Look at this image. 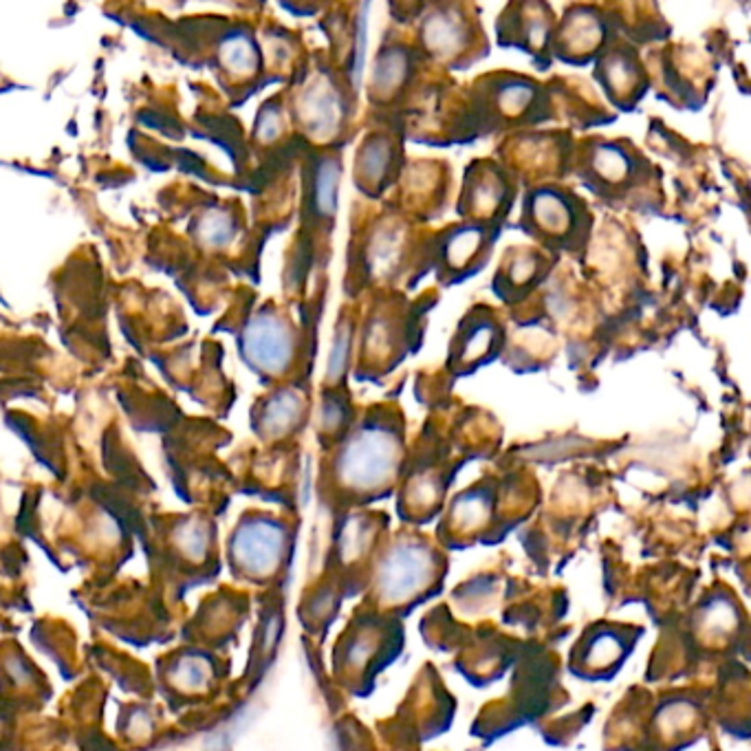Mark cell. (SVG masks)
<instances>
[{
    "label": "cell",
    "instance_id": "cell-1",
    "mask_svg": "<svg viewBox=\"0 0 751 751\" xmlns=\"http://www.w3.org/2000/svg\"><path fill=\"white\" fill-rule=\"evenodd\" d=\"M401 461V412L390 405H373L342 437L336 454V478L355 493L381 491L397 476Z\"/></svg>",
    "mask_w": 751,
    "mask_h": 751
},
{
    "label": "cell",
    "instance_id": "cell-2",
    "mask_svg": "<svg viewBox=\"0 0 751 751\" xmlns=\"http://www.w3.org/2000/svg\"><path fill=\"white\" fill-rule=\"evenodd\" d=\"M461 117L459 128L476 135L538 126L553 120V98L529 75L498 71L474 82Z\"/></svg>",
    "mask_w": 751,
    "mask_h": 751
},
{
    "label": "cell",
    "instance_id": "cell-3",
    "mask_svg": "<svg viewBox=\"0 0 751 751\" xmlns=\"http://www.w3.org/2000/svg\"><path fill=\"white\" fill-rule=\"evenodd\" d=\"M587 201L560 184L531 186L523 197L521 227L547 254H581L593 234Z\"/></svg>",
    "mask_w": 751,
    "mask_h": 751
},
{
    "label": "cell",
    "instance_id": "cell-4",
    "mask_svg": "<svg viewBox=\"0 0 751 751\" xmlns=\"http://www.w3.org/2000/svg\"><path fill=\"white\" fill-rule=\"evenodd\" d=\"M571 171L609 201H626L654 182L652 163L626 139H584L573 148Z\"/></svg>",
    "mask_w": 751,
    "mask_h": 751
},
{
    "label": "cell",
    "instance_id": "cell-5",
    "mask_svg": "<svg viewBox=\"0 0 751 751\" xmlns=\"http://www.w3.org/2000/svg\"><path fill=\"white\" fill-rule=\"evenodd\" d=\"M414 34L420 58L450 71L472 66L489 51L478 16L459 3L430 5L416 21Z\"/></svg>",
    "mask_w": 751,
    "mask_h": 751
},
{
    "label": "cell",
    "instance_id": "cell-6",
    "mask_svg": "<svg viewBox=\"0 0 751 751\" xmlns=\"http://www.w3.org/2000/svg\"><path fill=\"white\" fill-rule=\"evenodd\" d=\"M416 236L401 216H381L371 229L362 234V247L355 252L353 274L360 285H395L410 265L420 261L428 267L426 252L416 254ZM428 245V242H426Z\"/></svg>",
    "mask_w": 751,
    "mask_h": 751
},
{
    "label": "cell",
    "instance_id": "cell-7",
    "mask_svg": "<svg viewBox=\"0 0 751 751\" xmlns=\"http://www.w3.org/2000/svg\"><path fill=\"white\" fill-rule=\"evenodd\" d=\"M498 234V227L465 221L450 225L428 240V267L435 270L441 285H461L487 265Z\"/></svg>",
    "mask_w": 751,
    "mask_h": 751
},
{
    "label": "cell",
    "instance_id": "cell-8",
    "mask_svg": "<svg viewBox=\"0 0 751 751\" xmlns=\"http://www.w3.org/2000/svg\"><path fill=\"white\" fill-rule=\"evenodd\" d=\"M518 184L503 163L496 159H476L465 168L456 212L465 223L500 229L510 216Z\"/></svg>",
    "mask_w": 751,
    "mask_h": 751
},
{
    "label": "cell",
    "instance_id": "cell-9",
    "mask_svg": "<svg viewBox=\"0 0 751 751\" xmlns=\"http://www.w3.org/2000/svg\"><path fill=\"white\" fill-rule=\"evenodd\" d=\"M408 317L412 315H408L405 304L399 300L379 302V306L371 311L362 330L360 377H364V373H390V368L403 360L412 330Z\"/></svg>",
    "mask_w": 751,
    "mask_h": 751
},
{
    "label": "cell",
    "instance_id": "cell-10",
    "mask_svg": "<svg viewBox=\"0 0 751 751\" xmlns=\"http://www.w3.org/2000/svg\"><path fill=\"white\" fill-rule=\"evenodd\" d=\"M351 102H349V85H345L342 77L333 71H320L306 91L300 98V120L306 126L309 135L317 141H336L340 143L347 124L351 122Z\"/></svg>",
    "mask_w": 751,
    "mask_h": 751
},
{
    "label": "cell",
    "instance_id": "cell-11",
    "mask_svg": "<svg viewBox=\"0 0 751 751\" xmlns=\"http://www.w3.org/2000/svg\"><path fill=\"white\" fill-rule=\"evenodd\" d=\"M505 347V326L489 306H474L450 342L448 368L467 375L491 364Z\"/></svg>",
    "mask_w": 751,
    "mask_h": 751
},
{
    "label": "cell",
    "instance_id": "cell-12",
    "mask_svg": "<svg viewBox=\"0 0 751 751\" xmlns=\"http://www.w3.org/2000/svg\"><path fill=\"white\" fill-rule=\"evenodd\" d=\"M613 38V18L598 8L577 5L571 8L555 25L551 55L568 64H587L596 60Z\"/></svg>",
    "mask_w": 751,
    "mask_h": 751
},
{
    "label": "cell",
    "instance_id": "cell-13",
    "mask_svg": "<svg viewBox=\"0 0 751 751\" xmlns=\"http://www.w3.org/2000/svg\"><path fill=\"white\" fill-rule=\"evenodd\" d=\"M596 79L609 100L624 111H633L648 91V73L639 51L619 36L596 58Z\"/></svg>",
    "mask_w": 751,
    "mask_h": 751
},
{
    "label": "cell",
    "instance_id": "cell-14",
    "mask_svg": "<svg viewBox=\"0 0 751 751\" xmlns=\"http://www.w3.org/2000/svg\"><path fill=\"white\" fill-rule=\"evenodd\" d=\"M514 141V157L521 159L503 163L514 179H518V175H525V184L534 179L536 186H542L553 184V179H562L571 171L575 146L564 133L523 135Z\"/></svg>",
    "mask_w": 751,
    "mask_h": 751
},
{
    "label": "cell",
    "instance_id": "cell-15",
    "mask_svg": "<svg viewBox=\"0 0 751 751\" xmlns=\"http://www.w3.org/2000/svg\"><path fill=\"white\" fill-rule=\"evenodd\" d=\"M401 137L390 128L371 130L355 154L353 179L362 195L377 199L403 175Z\"/></svg>",
    "mask_w": 751,
    "mask_h": 751
},
{
    "label": "cell",
    "instance_id": "cell-16",
    "mask_svg": "<svg viewBox=\"0 0 751 751\" xmlns=\"http://www.w3.org/2000/svg\"><path fill=\"white\" fill-rule=\"evenodd\" d=\"M555 25L558 18L547 3H512L498 16V42L545 62L551 55Z\"/></svg>",
    "mask_w": 751,
    "mask_h": 751
},
{
    "label": "cell",
    "instance_id": "cell-17",
    "mask_svg": "<svg viewBox=\"0 0 751 751\" xmlns=\"http://www.w3.org/2000/svg\"><path fill=\"white\" fill-rule=\"evenodd\" d=\"M245 353L254 368L267 375H285L296 360V330L283 315L265 311L245 333Z\"/></svg>",
    "mask_w": 751,
    "mask_h": 751
},
{
    "label": "cell",
    "instance_id": "cell-18",
    "mask_svg": "<svg viewBox=\"0 0 751 751\" xmlns=\"http://www.w3.org/2000/svg\"><path fill=\"white\" fill-rule=\"evenodd\" d=\"M433 571L435 560L426 547L416 542H401L381 560L377 589L386 600L401 602L422 591L430 581Z\"/></svg>",
    "mask_w": 751,
    "mask_h": 751
},
{
    "label": "cell",
    "instance_id": "cell-19",
    "mask_svg": "<svg viewBox=\"0 0 751 751\" xmlns=\"http://www.w3.org/2000/svg\"><path fill=\"white\" fill-rule=\"evenodd\" d=\"M553 261L555 256L547 254L540 247L514 245L512 249H508L503 263H500L493 276L496 296L508 304L523 302L545 283L553 267Z\"/></svg>",
    "mask_w": 751,
    "mask_h": 751
},
{
    "label": "cell",
    "instance_id": "cell-20",
    "mask_svg": "<svg viewBox=\"0 0 751 751\" xmlns=\"http://www.w3.org/2000/svg\"><path fill=\"white\" fill-rule=\"evenodd\" d=\"M420 62V53L405 42H386L384 47H379L368 79L371 104L381 109L401 102L408 87L412 85Z\"/></svg>",
    "mask_w": 751,
    "mask_h": 751
},
{
    "label": "cell",
    "instance_id": "cell-21",
    "mask_svg": "<svg viewBox=\"0 0 751 751\" xmlns=\"http://www.w3.org/2000/svg\"><path fill=\"white\" fill-rule=\"evenodd\" d=\"M285 531L272 521H249L234 538L236 562L254 575H270L283 555Z\"/></svg>",
    "mask_w": 751,
    "mask_h": 751
},
{
    "label": "cell",
    "instance_id": "cell-22",
    "mask_svg": "<svg viewBox=\"0 0 751 751\" xmlns=\"http://www.w3.org/2000/svg\"><path fill=\"white\" fill-rule=\"evenodd\" d=\"M342 161L340 154H324L313 168L311 184V210L315 218L336 221L338 214V195H340Z\"/></svg>",
    "mask_w": 751,
    "mask_h": 751
},
{
    "label": "cell",
    "instance_id": "cell-23",
    "mask_svg": "<svg viewBox=\"0 0 751 751\" xmlns=\"http://www.w3.org/2000/svg\"><path fill=\"white\" fill-rule=\"evenodd\" d=\"M306 414V401L296 390H283L278 392L265 410L263 426L270 435H285L300 426Z\"/></svg>",
    "mask_w": 751,
    "mask_h": 751
},
{
    "label": "cell",
    "instance_id": "cell-24",
    "mask_svg": "<svg viewBox=\"0 0 751 751\" xmlns=\"http://www.w3.org/2000/svg\"><path fill=\"white\" fill-rule=\"evenodd\" d=\"M353 322L351 320H340L338 328H336V340H333L330 347V358H328V366H326V384H330V388H340V381L347 375V366H349V358H351V347H353Z\"/></svg>",
    "mask_w": 751,
    "mask_h": 751
},
{
    "label": "cell",
    "instance_id": "cell-25",
    "mask_svg": "<svg viewBox=\"0 0 751 751\" xmlns=\"http://www.w3.org/2000/svg\"><path fill=\"white\" fill-rule=\"evenodd\" d=\"M408 177H412L410 182L412 184H424V177H422V165H414V173L412 175H408ZM428 184H430V190L433 192H446V179H443V175H439L437 173V165H433V168H430V179H428ZM414 192V203H412V214L414 216H422L424 218V208H430V210H435L433 214L437 216L439 212L437 210H441V203H443V199L446 197H439V195H435V197H428V195H424V186L420 188V190H412ZM410 192V195H412Z\"/></svg>",
    "mask_w": 751,
    "mask_h": 751
},
{
    "label": "cell",
    "instance_id": "cell-26",
    "mask_svg": "<svg viewBox=\"0 0 751 751\" xmlns=\"http://www.w3.org/2000/svg\"><path fill=\"white\" fill-rule=\"evenodd\" d=\"M177 677L186 686H201L205 681V665L197 663V659H186L182 667H177Z\"/></svg>",
    "mask_w": 751,
    "mask_h": 751
}]
</instances>
